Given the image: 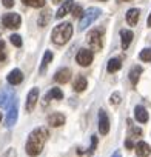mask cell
<instances>
[{"instance_id": "cell-1", "label": "cell", "mask_w": 151, "mask_h": 157, "mask_svg": "<svg viewBox=\"0 0 151 157\" xmlns=\"http://www.w3.org/2000/svg\"><path fill=\"white\" fill-rule=\"evenodd\" d=\"M46 139H48V129L36 128L34 131H31L28 136V140H26V154L31 157L39 155L45 146Z\"/></svg>"}, {"instance_id": "cell-2", "label": "cell", "mask_w": 151, "mask_h": 157, "mask_svg": "<svg viewBox=\"0 0 151 157\" xmlns=\"http://www.w3.org/2000/svg\"><path fill=\"white\" fill-rule=\"evenodd\" d=\"M72 36V25L65 22V23H60L57 25L54 29H52V34H51V39L56 45H65Z\"/></svg>"}, {"instance_id": "cell-3", "label": "cell", "mask_w": 151, "mask_h": 157, "mask_svg": "<svg viewBox=\"0 0 151 157\" xmlns=\"http://www.w3.org/2000/svg\"><path fill=\"white\" fill-rule=\"evenodd\" d=\"M99 16H100V10H99V8H88V10L83 13L82 19H80L79 29H80V31H85L94 20L99 19Z\"/></svg>"}, {"instance_id": "cell-4", "label": "cell", "mask_w": 151, "mask_h": 157, "mask_svg": "<svg viewBox=\"0 0 151 157\" xmlns=\"http://www.w3.org/2000/svg\"><path fill=\"white\" fill-rule=\"evenodd\" d=\"M87 42H88V45H90L94 51H100L102 46H103L102 31H99V29H93V31H90L88 36H87Z\"/></svg>"}, {"instance_id": "cell-5", "label": "cell", "mask_w": 151, "mask_h": 157, "mask_svg": "<svg viewBox=\"0 0 151 157\" xmlns=\"http://www.w3.org/2000/svg\"><path fill=\"white\" fill-rule=\"evenodd\" d=\"M2 23H3L6 28H10V29H17V28H20V25H22V19H20V16L16 14V13H8V14H5V16L2 17Z\"/></svg>"}, {"instance_id": "cell-6", "label": "cell", "mask_w": 151, "mask_h": 157, "mask_svg": "<svg viewBox=\"0 0 151 157\" xmlns=\"http://www.w3.org/2000/svg\"><path fill=\"white\" fill-rule=\"evenodd\" d=\"M93 59H94L93 51H90V49H87V48H82V49L77 52V57H76V60H77V63H79L80 66H88V65H91Z\"/></svg>"}, {"instance_id": "cell-7", "label": "cell", "mask_w": 151, "mask_h": 157, "mask_svg": "<svg viewBox=\"0 0 151 157\" xmlns=\"http://www.w3.org/2000/svg\"><path fill=\"white\" fill-rule=\"evenodd\" d=\"M37 100H39V88H33L28 93V97H26V103H25L26 113H33V109L37 105Z\"/></svg>"}, {"instance_id": "cell-8", "label": "cell", "mask_w": 151, "mask_h": 157, "mask_svg": "<svg viewBox=\"0 0 151 157\" xmlns=\"http://www.w3.org/2000/svg\"><path fill=\"white\" fill-rule=\"evenodd\" d=\"M17 113H19V100L16 99L13 102V105L10 106V111H8V116H6V126L8 128H13L17 122Z\"/></svg>"}, {"instance_id": "cell-9", "label": "cell", "mask_w": 151, "mask_h": 157, "mask_svg": "<svg viewBox=\"0 0 151 157\" xmlns=\"http://www.w3.org/2000/svg\"><path fill=\"white\" fill-rule=\"evenodd\" d=\"M14 100H16L14 91H11V90H2L0 91V106L2 108H10Z\"/></svg>"}, {"instance_id": "cell-10", "label": "cell", "mask_w": 151, "mask_h": 157, "mask_svg": "<svg viewBox=\"0 0 151 157\" xmlns=\"http://www.w3.org/2000/svg\"><path fill=\"white\" fill-rule=\"evenodd\" d=\"M110 131V119L106 116V113L103 109L99 111V132L102 136H106Z\"/></svg>"}, {"instance_id": "cell-11", "label": "cell", "mask_w": 151, "mask_h": 157, "mask_svg": "<svg viewBox=\"0 0 151 157\" xmlns=\"http://www.w3.org/2000/svg\"><path fill=\"white\" fill-rule=\"evenodd\" d=\"M69 78H71V69L69 68H62L54 74V80L59 82V83H66V82H69Z\"/></svg>"}, {"instance_id": "cell-12", "label": "cell", "mask_w": 151, "mask_h": 157, "mask_svg": "<svg viewBox=\"0 0 151 157\" xmlns=\"http://www.w3.org/2000/svg\"><path fill=\"white\" fill-rule=\"evenodd\" d=\"M139 17H140V11L137 8H131L126 11V22L130 26H136L139 22Z\"/></svg>"}, {"instance_id": "cell-13", "label": "cell", "mask_w": 151, "mask_h": 157, "mask_svg": "<svg viewBox=\"0 0 151 157\" xmlns=\"http://www.w3.org/2000/svg\"><path fill=\"white\" fill-rule=\"evenodd\" d=\"M65 116L62 114V113H52L49 117H48V123L51 125V126H54V128H57V126H62L63 123H65Z\"/></svg>"}, {"instance_id": "cell-14", "label": "cell", "mask_w": 151, "mask_h": 157, "mask_svg": "<svg viewBox=\"0 0 151 157\" xmlns=\"http://www.w3.org/2000/svg\"><path fill=\"white\" fill-rule=\"evenodd\" d=\"M8 82L11 83V85H19V83H22V80H23V74H22V71L20 69H13L10 74H8Z\"/></svg>"}, {"instance_id": "cell-15", "label": "cell", "mask_w": 151, "mask_h": 157, "mask_svg": "<svg viewBox=\"0 0 151 157\" xmlns=\"http://www.w3.org/2000/svg\"><path fill=\"white\" fill-rule=\"evenodd\" d=\"M136 154L139 157H148L151 154V146L146 142H139L136 145Z\"/></svg>"}, {"instance_id": "cell-16", "label": "cell", "mask_w": 151, "mask_h": 157, "mask_svg": "<svg viewBox=\"0 0 151 157\" xmlns=\"http://www.w3.org/2000/svg\"><path fill=\"white\" fill-rule=\"evenodd\" d=\"M87 86H88V82H87V78H85L83 75H77V77H76V80H74V83H72L74 91L82 93Z\"/></svg>"}, {"instance_id": "cell-17", "label": "cell", "mask_w": 151, "mask_h": 157, "mask_svg": "<svg viewBox=\"0 0 151 157\" xmlns=\"http://www.w3.org/2000/svg\"><path fill=\"white\" fill-rule=\"evenodd\" d=\"M134 116H136V120L140 122V123H146L148 122V113L143 106H136L134 108Z\"/></svg>"}, {"instance_id": "cell-18", "label": "cell", "mask_w": 151, "mask_h": 157, "mask_svg": "<svg viewBox=\"0 0 151 157\" xmlns=\"http://www.w3.org/2000/svg\"><path fill=\"white\" fill-rule=\"evenodd\" d=\"M72 0H65V2H63V5L59 8V11H57V14H56V17L57 19H62V17H65L71 10H72Z\"/></svg>"}, {"instance_id": "cell-19", "label": "cell", "mask_w": 151, "mask_h": 157, "mask_svg": "<svg viewBox=\"0 0 151 157\" xmlns=\"http://www.w3.org/2000/svg\"><path fill=\"white\" fill-rule=\"evenodd\" d=\"M133 37H134V34H133L130 29H122V31H120V39H122V48H123V49H126V48L130 46Z\"/></svg>"}, {"instance_id": "cell-20", "label": "cell", "mask_w": 151, "mask_h": 157, "mask_svg": "<svg viewBox=\"0 0 151 157\" xmlns=\"http://www.w3.org/2000/svg\"><path fill=\"white\" fill-rule=\"evenodd\" d=\"M140 74H142V66H133V68H131V71H130L128 77H130V80H131V83H133V85H137Z\"/></svg>"}, {"instance_id": "cell-21", "label": "cell", "mask_w": 151, "mask_h": 157, "mask_svg": "<svg viewBox=\"0 0 151 157\" xmlns=\"http://www.w3.org/2000/svg\"><path fill=\"white\" fill-rule=\"evenodd\" d=\"M49 19H51V11H49V10H43V11L39 14V20H37L39 26H40V28L46 26L48 22H49Z\"/></svg>"}, {"instance_id": "cell-22", "label": "cell", "mask_w": 151, "mask_h": 157, "mask_svg": "<svg viewBox=\"0 0 151 157\" xmlns=\"http://www.w3.org/2000/svg\"><path fill=\"white\" fill-rule=\"evenodd\" d=\"M49 99H57V100L63 99V93L60 91V88H51V91H48V94H46V97H45V103H46Z\"/></svg>"}, {"instance_id": "cell-23", "label": "cell", "mask_w": 151, "mask_h": 157, "mask_svg": "<svg viewBox=\"0 0 151 157\" xmlns=\"http://www.w3.org/2000/svg\"><path fill=\"white\" fill-rule=\"evenodd\" d=\"M120 68H122V62H120V59H111V60L108 62V65H106L108 72H116V71H119Z\"/></svg>"}, {"instance_id": "cell-24", "label": "cell", "mask_w": 151, "mask_h": 157, "mask_svg": "<svg viewBox=\"0 0 151 157\" xmlns=\"http://www.w3.org/2000/svg\"><path fill=\"white\" fill-rule=\"evenodd\" d=\"M52 57H54V54H52L51 51H46V52H45L43 60H42V66H40V74H43V72H45V69H46V66L51 63Z\"/></svg>"}, {"instance_id": "cell-25", "label": "cell", "mask_w": 151, "mask_h": 157, "mask_svg": "<svg viewBox=\"0 0 151 157\" xmlns=\"http://www.w3.org/2000/svg\"><path fill=\"white\" fill-rule=\"evenodd\" d=\"M22 2L28 6H33V8H43L46 0H22Z\"/></svg>"}, {"instance_id": "cell-26", "label": "cell", "mask_w": 151, "mask_h": 157, "mask_svg": "<svg viewBox=\"0 0 151 157\" xmlns=\"http://www.w3.org/2000/svg\"><path fill=\"white\" fill-rule=\"evenodd\" d=\"M139 57H140V60H143V62H151V48L142 49L140 54H139Z\"/></svg>"}, {"instance_id": "cell-27", "label": "cell", "mask_w": 151, "mask_h": 157, "mask_svg": "<svg viewBox=\"0 0 151 157\" xmlns=\"http://www.w3.org/2000/svg\"><path fill=\"white\" fill-rule=\"evenodd\" d=\"M96 146H97V136H91V146L87 149V154L91 155V154L96 151Z\"/></svg>"}, {"instance_id": "cell-28", "label": "cell", "mask_w": 151, "mask_h": 157, "mask_svg": "<svg viewBox=\"0 0 151 157\" xmlns=\"http://www.w3.org/2000/svg\"><path fill=\"white\" fill-rule=\"evenodd\" d=\"M10 39H11V43H13L14 46H17V48L22 46V37H20L19 34H13Z\"/></svg>"}, {"instance_id": "cell-29", "label": "cell", "mask_w": 151, "mask_h": 157, "mask_svg": "<svg viewBox=\"0 0 151 157\" xmlns=\"http://www.w3.org/2000/svg\"><path fill=\"white\" fill-rule=\"evenodd\" d=\"M120 99H122V97H120L119 93H113L111 97H110V103H111V105H119V103H120Z\"/></svg>"}, {"instance_id": "cell-30", "label": "cell", "mask_w": 151, "mask_h": 157, "mask_svg": "<svg viewBox=\"0 0 151 157\" xmlns=\"http://www.w3.org/2000/svg\"><path fill=\"white\" fill-rule=\"evenodd\" d=\"M6 59V51H5V42L0 40V62H3Z\"/></svg>"}, {"instance_id": "cell-31", "label": "cell", "mask_w": 151, "mask_h": 157, "mask_svg": "<svg viewBox=\"0 0 151 157\" xmlns=\"http://www.w3.org/2000/svg\"><path fill=\"white\" fill-rule=\"evenodd\" d=\"M71 14H72L74 17H80V16H82V8H80L79 5L72 6V10H71Z\"/></svg>"}, {"instance_id": "cell-32", "label": "cell", "mask_w": 151, "mask_h": 157, "mask_svg": "<svg viewBox=\"0 0 151 157\" xmlns=\"http://www.w3.org/2000/svg\"><path fill=\"white\" fill-rule=\"evenodd\" d=\"M128 123H130V126H131V134H133V136H142V129H140V128H136V126L131 123V120H128Z\"/></svg>"}, {"instance_id": "cell-33", "label": "cell", "mask_w": 151, "mask_h": 157, "mask_svg": "<svg viewBox=\"0 0 151 157\" xmlns=\"http://www.w3.org/2000/svg\"><path fill=\"white\" fill-rule=\"evenodd\" d=\"M2 157H17V151H16L14 148H10Z\"/></svg>"}, {"instance_id": "cell-34", "label": "cell", "mask_w": 151, "mask_h": 157, "mask_svg": "<svg viewBox=\"0 0 151 157\" xmlns=\"http://www.w3.org/2000/svg\"><path fill=\"white\" fill-rule=\"evenodd\" d=\"M5 8H13L14 6V0H2Z\"/></svg>"}, {"instance_id": "cell-35", "label": "cell", "mask_w": 151, "mask_h": 157, "mask_svg": "<svg viewBox=\"0 0 151 157\" xmlns=\"http://www.w3.org/2000/svg\"><path fill=\"white\" fill-rule=\"evenodd\" d=\"M125 146L131 149V148H133V142H131V140H126V142H125Z\"/></svg>"}, {"instance_id": "cell-36", "label": "cell", "mask_w": 151, "mask_h": 157, "mask_svg": "<svg viewBox=\"0 0 151 157\" xmlns=\"http://www.w3.org/2000/svg\"><path fill=\"white\" fill-rule=\"evenodd\" d=\"M113 157H122V155H120V152H119V151H116V152L113 154Z\"/></svg>"}, {"instance_id": "cell-37", "label": "cell", "mask_w": 151, "mask_h": 157, "mask_svg": "<svg viewBox=\"0 0 151 157\" xmlns=\"http://www.w3.org/2000/svg\"><path fill=\"white\" fill-rule=\"evenodd\" d=\"M148 26L151 28V14H149V17H148Z\"/></svg>"}, {"instance_id": "cell-38", "label": "cell", "mask_w": 151, "mask_h": 157, "mask_svg": "<svg viewBox=\"0 0 151 157\" xmlns=\"http://www.w3.org/2000/svg\"><path fill=\"white\" fill-rule=\"evenodd\" d=\"M52 2H54V3H60V2H62V0H52Z\"/></svg>"}, {"instance_id": "cell-39", "label": "cell", "mask_w": 151, "mask_h": 157, "mask_svg": "<svg viewBox=\"0 0 151 157\" xmlns=\"http://www.w3.org/2000/svg\"><path fill=\"white\" fill-rule=\"evenodd\" d=\"M117 2H131V0H117Z\"/></svg>"}, {"instance_id": "cell-40", "label": "cell", "mask_w": 151, "mask_h": 157, "mask_svg": "<svg viewBox=\"0 0 151 157\" xmlns=\"http://www.w3.org/2000/svg\"><path fill=\"white\" fill-rule=\"evenodd\" d=\"M0 120H2V113H0Z\"/></svg>"}, {"instance_id": "cell-41", "label": "cell", "mask_w": 151, "mask_h": 157, "mask_svg": "<svg viewBox=\"0 0 151 157\" xmlns=\"http://www.w3.org/2000/svg\"><path fill=\"white\" fill-rule=\"evenodd\" d=\"M102 2H106V0H102Z\"/></svg>"}]
</instances>
